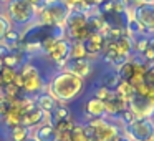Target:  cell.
Masks as SVG:
<instances>
[{
	"instance_id": "obj_2",
	"label": "cell",
	"mask_w": 154,
	"mask_h": 141,
	"mask_svg": "<svg viewBox=\"0 0 154 141\" xmlns=\"http://www.w3.org/2000/svg\"><path fill=\"white\" fill-rule=\"evenodd\" d=\"M4 15L8 18L12 27L20 28L37 22V10L28 0H8L5 4Z\"/></svg>"
},
{
	"instance_id": "obj_21",
	"label": "cell",
	"mask_w": 154,
	"mask_h": 141,
	"mask_svg": "<svg viewBox=\"0 0 154 141\" xmlns=\"http://www.w3.org/2000/svg\"><path fill=\"white\" fill-rule=\"evenodd\" d=\"M28 2L33 5V8L37 10V14H40V12L43 10L48 4H51V2H55V0H28ZM37 17H38V15H37Z\"/></svg>"
},
{
	"instance_id": "obj_8",
	"label": "cell",
	"mask_w": 154,
	"mask_h": 141,
	"mask_svg": "<svg viewBox=\"0 0 154 141\" xmlns=\"http://www.w3.org/2000/svg\"><path fill=\"white\" fill-rule=\"evenodd\" d=\"M134 18L147 33H154V4H141L133 8Z\"/></svg>"
},
{
	"instance_id": "obj_3",
	"label": "cell",
	"mask_w": 154,
	"mask_h": 141,
	"mask_svg": "<svg viewBox=\"0 0 154 141\" xmlns=\"http://www.w3.org/2000/svg\"><path fill=\"white\" fill-rule=\"evenodd\" d=\"M93 30L88 24V15L81 10H71L65 24V38L68 42H85Z\"/></svg>"
},
{
	"instance_id": "obj_16",
	"label": "cell",
	"mask_w": 154,
	"mask_h": 141,
	"mask_svg": "<svg viewBox=\"0 0 154 141\" xmlns=\"http://www.w3.org/2000/svg\"><path fill=\"white\" fill-rule=\"evenodd\" d=\"M88 58L86 48H85L83 42H71L70 47V60H85Z\"/></svg>"
},
{
	"instance_id": "obj_13",
	"label": "cell",
	"mask_w": 154,
	"mask_h": 141,
	"mask_svg": "<svg viewBox=\"0 0 154 141\" xmlns=\"http://www.w3.org/2000/svg\"><path fill=\"white\" fill-rule=\"evenodd\" d=\"M43 118H45L43 111H42L40 108L33 106L32 110H28L23 113V116H22V124H23L25 128H28V130H33L35 126L43 123Z\"/></svg>"
},
{
	"instance_id": "obj_26",
	"label": "cell",
	"mask_w": 154,
	"mask_h": 141,
	"mask_svg": "<svg viewBox=\"0 0 154 141\" xmlns=\"http://www.w3.org/2000/svg\"><path fill=\"white\" fill-rule=\"evenodd\" d=\"M8 0H0V4H7Z\"/></svg>"
},
{
	"instance_id": "obj_7",
	"label": "cell",
	"mask_w": 154,
	"mask_h": 141,
	"mask_svg": "<svg viewBox=\"0 0 154 141\" xmlns=\"http://www.w3.org/2000/svg\"><path fill=\"white\" fill-rule=\"evenodd\" d=\"M70 47H71V42H68L66 38H60L53 43V47L47 52V58L51 61V63H57L58 68L63 70L66 60L70 58Z\"/></svg>"
},
{
	"instance_id": "obj_28",
	"label": "cell",
	"mask_w": 154,
	"mask_h": 141,
	"mask_svg": "<svg viewBox=\"0 0 154 141\" xmlns=\"http://www.w3.org/2000/svg\"><path fill=\"white\" fill-rule=\"evenodd\" d=\"M0 141H2V139H0Z\"/></svg>"
},
{
	"instance_id": "obj_18",
	"label": "cell",
	"mask_w": 154,
	"mask_h": 141,
	"mask_svg": "<svg viewBox=\"0 0 154 141\" xmlns=\"http://www.w3.org/2000/svg\"><path fill=\"white\" fill-rule=\"evenodd\" d=\"M10 138L12 141H25L28 138V128H25L23 124L10 128Z\"/></svg>"
},
{
	"instance_id": "obj_20",
	"label": "cell",
	"mask_w": 154,
	"mask_h": 141,
	"mask_svg": "<svg viewBox=\"0 0 154 141\" xmlns=\"http://www.w3.org/2000/svg\"><path fill=\"white\" fill-rule=\"evenodd\" d=\"M10 22H8V18L5 17L4 14H0V43H2V40H4L5 33L8 32V28H10Z\"/></svg>"
},
{
	"instance_id": "obj_15",
	"label": "cell",
	"mask_w": 154,
	"mask_h": 141,
	"mask_svg": "<svg viewBox=\"0 0 154 141\" xmlns=\"http://www.w3.org/2000/svg\"><path fill=\"white\" fill-rule=\"evenodd\" d=\"M114 93H116L118 96L121 98V100L126 101V105H128V101H129L131 98L134 96V93H136V91H134V88H133V85H131V83L121 80L119 85L116 86V90H114Z\"/></svg>"
},
{
	"instance_id": "obj_17",
	"label": "cell",
	"mask_w": 154,
	"mask_h": 141,
	"mask_svg": "<svg viewBox=\"0 0 154 141\" xmlns=\"http://www.w3.org/2000/svg\"><path fill=\"white\" fill-rule=\"evenodd\" d=\"M17 71L18 70H15V68L5 67V65H4V68L0 70V85H2V86H5V85L14 83L15 77H17Z\"/></svg>"
},
{
	"instance_id": "obj_6",
	"label": "cell",
	"mask_w": 154,
	"mask_h": 141,
	"mask_svg": "<svg viewBox=\"0 0 154 141\" xmlns=\"http://www.w3.org/2000/svg\"><path fill=\"white\" fill-rule=\"evenodd\" d=\"M123 134L131 141H147L154 136V121L149 116L134 118L133 121L124 124Z\"/></svg>"
},
{
	"instance_id": "obj_11",
	"label": "cell",
	"mask_w": 154,
	"mask_h": 141,
	"mask_svg": "<svg viewBox=\"0 0 154 141\" xmlns=\"http://www.w3.org/2000/svg\"><path fill=\"white\" fill-rule=\"evenodd\" d=\"M32 131V138L35 141H58V131L53 123H42Z\"/></svg>"
},
{
	"instance_id": "obj_23",
	"label": "cell",
	"mask_w": 154,
	"mask_h": 141,
	"mask_svg": "<svg viewBox=\"0 0 154 141\" xmlns=\"http://www.w3.org/2000/svg\"><path fill=\"white\" fill-rule=\"evenodd\" d=\"M103 2H104V0H85L86 7H100Z\"/></svg>"
},
{
	"instance_id": "obj_1",
	"label": "cell",
	"mask_w": 154,
	"mask_h": 141,
	"mask_svg": "<svg viewBox=\"0 0 154 141\" xmlns=\"http://www.w3.org/2000/svg\"><path fill=\"white\" fill-rule=\"evenodd\" d=\"M85 88V80L80 78L78 75L71 73V71L66 70H60L57 75L50 78L48 81V95L55 98L58 103H66V101H71L81 95Z\"/></svg>"
},
{
	"instance_id": "obj_14",
	"label": "cell",
	"mask_w": 154,
	"mask_h": 141,
	"mask_svg": "<svg viewBox=\"0 0 154 141\" xmlns=\"http://www.w3.org/2000/svg\"><path fill=\"white\" fill-rule=\"evenodd\" d=\"M35 106L40 108L43 113H51V111L58 106V101L55 100L51 95L42 93V95H37V96H35Z\"/></svg>"
},
{
	"instance_id": "obj_25",
	"label": "cell",
	"mask_w": 154,
	"mask_h": 141,
	"mask_svg": "<svg viewBox=\"0 0 154 141\" xmlns=\"http://www.w3.org/2000/svg\"><path fill=\"white\" fill-rule=\"evenodd\" d=\"M25 141H35V139H33V138H32V136H28V138H27V139H25Z\"/></svg>"
},
{
	"instance_id": "obj_9",
	"label": "cell",
	"mask_w": 154,
	"mask_h": 141,
	"mask_svg": "<svg viewBox=\"0 0 154 141\" xmlns=\"http://www.w3.org/2000/svg\"><path fill=\"white\" fill-rule=\"evenodd\" d=\"M83 43H85V48H86V53H88V60L90 58H98L103 53L104 43H106V37L101 32H93Z\"/></svg>"
},
{
	"instance_id": "obj_22",
	"label": "cell",
	"mask_w": 154,
	"mask_h": 141,
	"mask_svg": "<svg viewBox=\"0 0 154 141\" xmlns=\"http://www.w3.org/2000/svg\"><path fill=\"white\" fill-rule=\"evenodd\" d=\"M144 80H146L147 83H152L154 85V65H149V67H147V71H146Z\"/></svg>"
},
{
	"instance_id": "obj_27",
	"label": "cell",
	"mask_w": 154,
	"mask_h": 141,
	"mask_svg": "<svg viewBox=\"0 0 154 141\" xmlns=\"http://www.w3.org/2000/svg\"><path fill=\"white\" fill-rule=\"evenodd\" d=\"M151 118H152V121H154V113H152V116H151Z\"/></svg>"
},
{
	"instance_id": "obj_19",
	"label": "cell",
	"mask_w": 154,
	"mask_h": 141,
	"mask_svg": "<svg viewBox=\"0 0 154 141\" xmlns=\"http://www.w3.org/2000/svg\"><path fill=\"white\" fill-rule=\"evenodd\" d=\"M61 4L65 7H68L70 10H81L83 12L86 8V4H85V0H60Z\"/></svg>"
},
{
	"instance_id": "obj_10",
	"label": "cell",
	"mask_w": 154,
	"mask_h": 141,
	"mask_svg": "<svg viewBox=\"0 0 154 141\" xmlns=\"http://www.w3.org/2000/svg\"><path fill=\"white\" fill-rule=\"evenodd\" d=\"M63 70L71 71V73L78 75L80 78L86 80L88 77H91L93 63H91V60H88V58H85V60H70V58H68L65 67H63Z\"/></svg>"
},
{
	"instance_id": "obj_4",
	"label": "cell",
	"mask_w": 154,
	"mask_h": 141,
	"mask_svg": "<svg viewBox=\"0 0 154 141\" xmlns=\"http://www.w3.org/2000/svg\"><path fill=\"white\" fill-rule=\"evenodd\" d=\"M18 73H20L22 81H23L22 91H25L27 96H37V95H40V91L45 86L43 75L40 73V68L35 67L32 61H27V63H23L18 68Z\"/></svg>"
},
{
	"instance_id": "obj_12",
	"label": "cell",
	"mask_w": 154,
	"mask_h": 141,
	"mask_svg": "<svg viewBox=\"0 0 154 141\" xmlns=\"http://www.w3.org/2000/svg\"><path fill=\"white\" fill-rule=\"evenodd\" d=\"M85 114H86L88 120H93V118H104L106 116V106H104V101L98 100V98H90V100L85 103Z\"/></svg>"
},
{
	"instance_id": "obj_5",
	"label": "cell",
	"mask_w": 154,
	"mask_h": 141,
	"mask_svg": "<svg viewBox=\"0 0 154 141\" xmlns=\"http://www.w3.org/2000/svg\"><path fill=\"white\" fill-rule=\"evenodd\" d=\"M70 8L65 7L60 0H55L51 4H48L43 10L38 14L37 22L42 25H47V27H61L65 28V24L68 20V15H70Z\"/></svg>"
},
{
	"instance_id": "obj_24",
	"label": "cell",
	"mask_w": 154,
	"mask_h": 141,
	"mask_svg": "<svg viewBox=\"0 0 154 141\" xmlns=\"http://www.w3.org/2000/svg\"><path fill=\"white\" fill-rule=\"evenodd\" d=\"M2 68H4V58L0 57V70H2Z\"/></svg>"
}]
</instances>
